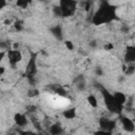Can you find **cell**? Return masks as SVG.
Listing matches in <instances>:
<instances>
[{
    "label": "cell",
    "instance_id": "cell-1",
    "mask_svg": "<svg viewBox=\"0 0 135 135\" xmlns=\"http://www.w3.org/2000/svg\"><path fill=\"white\" fill-rule=\"evenodd\" d=\"M114 18H115V8L109 3H103L94 14L92 22L96 25H100L112 21Z\"/></svg>",
    "mask_w": 135,
    "mask_h": 135
},
{
    "label": "cell",
    "instance_id": "cell-2",
    "mask_svg": "<svg viewBox=\"0 0 135 135\" xmlns=\"http://www.w3.org/2000/svg\"><path fill=\"white\" fill-rule=\"evenodd\" d=\"M102 97H103V100H104V104L107 107V109L110 111V112H113V113H120L121 110L123 109V105H120L114 98L113 94H110L108 91H102L101 93Z\"/></svg>",
    "mask_w": 135,
    "mask_h": 135
},
{
    "label": "cell",
    "instance_id": "cell-3",
    "mask_svg": "<svg viewBox=\"0 0 135 135\" xmlns=\"http://www.w3.org/2000/svg\"><path fill=\"white\" fill-rule=\"evenodd\" d=\"M76 0H59V8L62 17H71L76 11Z\"/></svg>",
    "mask_w": 135,
    "mask_h": 135
},
{
    "label": "cell",
    "instance_id": "cell-4",
    "mask_svg": "<svg viewBox=\"0 0 135 135\" xmlns=\"http://www.w3.org/2000/svg\"><path fill=\"white\" fill-rule=\"evenodd\" d=\"M6 56H7V59H8V63L12 66L17 65L22 60V58H23L22 53L19 50H15V49L6 51Z\"/></svg>",
    "mask_w": 135,
    "mask_h": 135
},
{
    "label": "cell",
    "instance_id": "cell-5",
    "mask_svg": "<svg viewBox=\"0 0 135 135\" xmlns=\"http://www.w3.org/2000/svg\"><path fill=\"white\" fill-rule=\"evenodd\" d=\"M99 126H100V129L103 130L102 133H111L112 130L115 129L116 122L109 118H101L99 121Z\"/></svg>",
    "mask_w": 135,
    "mask_h": 135
},
{
    "label": "cell",
    "instance_id": "cell-6",
    "mask_svg": "<svg viewBox=\"0 0 135 135\" xmlns=\"http://www.w3.org/2000/svg\"><path fill=\"white\" fill-rule=\"evenodd\" d=\"M135 60V47L133 45H128L124 53V61L128 63H133Z\"/></svg>",
    "mask_w": 135,
    "mask_h": 135
},
{
    "label": "cell",
    "instance_id": "cell-7",
    "mask_svg": "<svg viewBox=\"0 0 135 135\" xmlns=\"http://www.w3.org/2000/svg\"><path fill=\"white\" fill-rule=\"evenodd\" d=\"M121 124L123 130H126L127 132H133L135 129V123L133 121L132 118L130 117H121Z\"/></svg>",
    "mask_w": 135,
    "mask_h": 135
},
{
    "label": "cell",
    "instance_id": "cell-8",
    "mask_svg": "<svg viewBox=\"0 0 135 135\" xmlns=\"http://www.w3.org/2000/svg\"><path fill=\"white\" fill-rule=\"evenodd\" d=\"M14 121H15V123H16L18 127H20V128H24V127L27 124V122H28L26 116H25L24 114H21V113L15 114V116H14Z\"/></svg>",
    "mask_w": 135,
    "mask_h": 135
},
{
    "label": "cell",
    "instance_id": "cell-9",
    "mask_svg": "<svg viewBox=\"0 0 135 135\" xmlns=\"http://www.w3.org/2000/svg\"><path fill=\"white\" fill-rule=\"evenodd\" d=\"M113 96H114V98H115V100L120 104V105H124L126 104V101H127V96H126V94H123L122 92H116V93H114L113 94Z\"/></svg>",
    "mask_w": 135,
    "mask_h": 135
},
{
    "label": "cell",
    "instance_id": "cell-10",
    "mask_svg": "<svg viewBox=\"0 0 135 135\" xmlns=\"http://www.w3.org/2000/svg\"><path fill=\"white\" fill-rule=\"evenodd\" d=\"M86 101H88L89 105L92 107V108H94V109H96V108L98 107V99H97V97H96L95 95H93V94H90V95L86 97Z\"/></svg>",
    "mask_w": 135,
    "mask_h": 135
},
{
    "label": "cell",
    "instance_id": "cell-11",
    "mask_svg": "<svg viewBox=\"0 0 135 135\" xmlns=\"http://www.w3.org/2000/svg\"><path fill=\"white\" fill-rule=\"evenodd\" d=\"M50 133L53 134V135H58L60 133H62V128L59 123H55V124H52L51 128H50Z\"/></svg>",
    "mask_w": 135,
    "mask_h": 135
},
{
    "label": "cell",
    "instance_id": "cell-12",
    "mask_svg": "<svg viewBox=\"0 0 135 135\" xmlns=\"http://www.w3.org/2000/svg\"><path fill=\"white\" fill-rule=\"evenodd\" d=\"M62 115H63L64 118H66V119H73V118H75V116H76V109H69V110H65V111L62 113Z\"/></svg>",
    "mask_w": 135,
    "mask_h": 135
},
{
    "label": "cell",
    "instance_id": "cell-13",
    "mask_svg": "<svg viewBox=\"0 0 135 135\" xmlns=\"http://www.w3.org/2000/svg\"><path fill=\"white\" fill-rule=\"evenodd\" d=\"M33 0H16V6L20 7V8H26Z\"/></svg>",
    "mask_w": 135,
    "mask_h": 135
},
{
    "label": "cell",
    "instance_id": "cell-14",
    "mask_svg": "<svg viewBox=\"0 0 135 135\" xmlns=\"http://www.w3.org/2000/svg\"><path fill=\"white\" fill-rule=\"evenodd\" d=\"M5 56H6V51H4V50H0V64H1V62H2V60L4 59Z\"/></svg>",
    "mask_w": 135,
    "mask_h": 135
},
{
    "label": "cell",
    "instance_id": "cell-15",
    "mask_svg": "<svg viewBox=\"0 0 135 135\" xmlns=\"http://www.w3.org/2000/svg\"><path fill=\"white\" fill-rule=\"evenodd\" d=\"M113 47H114V45L111 42H108L107 44H104V50L105 51H111V50H113Z\"/></svg>",
    "mask_w": 135,
    "mask_h": 135
},
{
    "label": "cell",
    "instance_id": "cell-16",
    "mask_svg": "<svg viewBox=\"0 0 135 135\" xmlns=\"http://www.w3.org/2000/svg\"><path fill=\"white\" fill-rule=\"evenodd\" d=\"M7 4V0H0V11L3 9Z\"/></svg>",
    "mask_w": 135,
    "mask_h": 135
},
{
    "label": "cell",
    "instance_id": "cell-17",
    "mask_svg": "<svg viewBox=\"0 0 135 135\" xmlns=\"http://www.w3.org/2000/svg\"><path fill=\"white\" fill-rule=\"evenodd\" d=\"M65 46H66L69 50H71V51H72V50H73V47H74L71 41H65Z\"/></svg>",
    "mask_w": 135,
    "mask_h": 135
},
{
    "label": "cell",
    "instance_id": "cell-18",
    "mask_svg": "<svg viewBox=\"0 0 135 135\" xmlns=\"http://www.w3.org/2000/svg\"><path fill=\"white\" fill-rule=\"evenodd\" d=\"M15 27H16V30H21L22 28V23L21 22H16L15 23Z\"/></svg>",
    "mask_w": 135,
    "mask_h": 135
},
{
    "label": "cell",
    "instance_id": "cell-19",
    "mask_svg": "<svg viewBox=\"0 0 135 135\" xmlns=\"http://www.w3.org/2000/svg\"><path fill=\"white\" fill-rule=\"evenodd\" d=\"M5 73V68L4 66H2V65H0V77L1 76H3V74Z\"/></svg>",
    "mask_w": 135,
    "mask_h": 135
},
{
    "label": "cell",
    "instance_id": "cell-20",
    "mask_svg": "<svg viewBox=\"0 0 135 135\" xmlns=\"http://www.w3.org/2000/svg\"><path fill=\"white\" fill-rule=\"evenodd\" d=\"M7 1H14V0H7Z\"/></svg>",
    "mask_w": 135,
    "mask_h": 135
}]
</instances>
